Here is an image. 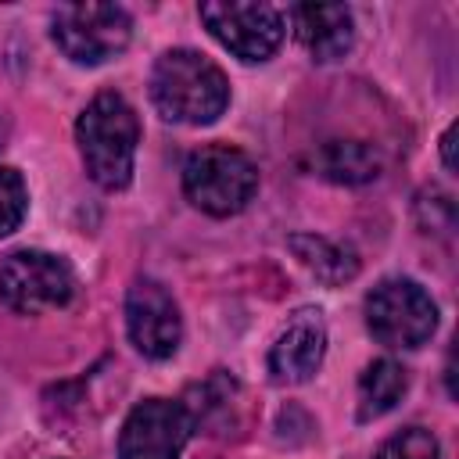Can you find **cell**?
I'll use <instances>...</instances> for the list:
<instances>
[{
	"instance_id": "cell-1",
	"label": "cell",
	"mask_w": 459,
	"mask_h": 459,
	"mask_svg": "<svg viewBox=\"0 0 459 459\" xmlns=\"http://www.w3.org/2000/svg\"><path fill=\"white\" fill-rule=\"evenodd\" d=\"M151 100L169 122L208 126L230 104V82L222 68L197 50H169L154 61Z\"/></svg>"
},
{
	"instance_id": "cell-2",
	"label": "cell",
	"mask_w": 459,
	"mask_h": 459,
	"mask_svg": "<svg viewBox=\"0 0 459 459\" xmlns=\"http://www.w3.org/2000/svg\"><path fill=\"white\" fill-rule=\"evenodd\" d=\"M75 140H79L86 172L97 186L122 190L133 179L140 122L122 93H97L75 122Z\"/></svg>"
},
{
	"instance_id": "cell-3",
	"label": "cell",
	"mask_w": 459,
	"mask_h": 459,
	"mask_svg": "<svg viewBox=\"0 0 459 459\" xmlns=\"http://www.w3.org/2000/svg\"><path fill=\"white\" fill-rule=\"evenodd\" d=\"M183 190L208 215H237L258 190V169L244 151L230 143H208L186 158Z\"/></svg>"
},
{
	"instance_id": "cell-4",
	"label": "cell",
	"mask_w": 459,
	"mask_h": 459,
	"mask_svg": "<svg viewBox=\"0 0 459 459\" xmlns=\"http://www.w3.org/2000/svg\"><path fill=\"white\" fill-rule=\"evenodd\" d=\"M366 326L387 348H420L437 326V305L416 280H380L366 298Z\"/></svg>"
},
{
	"instance_id": "cell-5",
	"label": "cell",
	"mask_w": 459,
	"mask_h": 459,
	"mask_svg": "<svg viewBox=\"0 0 459 459\" xmlns=\"http://www.w3.org/2000/svg\"><path fill=\"white\" fill-rule=\"evenodd\" d=\"M75 294V276L65 258L47 251H14L0 265V301L18 316L65 308Z\"/></svg>"
},
{
	"instance_id": "cell-6",
	"label": "cell",
	"mask_w": 459,
	"mask_h": 459,
	"mask_svg": "<svg viewBox=\"0 0 459 459\" xmlns=\"http://www.w3.org/2000/svg\"><path fill=\"white\" fill-rule=\"evenodd\" d=\"M54 43L75 65H100L126 50L133 22L118 4H65L54 11Z\"/></svg>"
},
{
	"instance_id": "cell-7",
	"label": "cell",
	"mask_w": 459,
	"mask_h": 459,
	"mask_svg": "<svg viewBox=\"0 0 459 459\" xmlns=\"http://www.w3.org/2000/svg\"><path fill=\"white\" fill-rule=\"evenodd\" d=\"M190 434L194 420L183 402L147 398L122 423L118 459H179Z\"/></svg>"
},
{
	"instance_id": "cell-8",
	"label": "cell",
	"mask_w": 459,
	"mask_h": 459,
	"mask_svg": "<svg viewBox=\"0 0 459 459\" xmlns=\"http://www.w3.org/2000/svg\"><path fill=\"white\" fill-rule=\"evenodd\" d=\"M201 22L240 61H265L283 39V14L273 4H201Z\"/></svg>"
},
{
	"instance_id": "cell-9",
	"label": "cell",
	"mask_w": 459,
	"mask_h": 459,
	"mask_svg": "<svg viewBox=\"0 0 459 459\" xmlns=\"http://www.w3.org/2000/svg\"><path fill=\"white\" fill-rule=\"evenodd\" d=\"M126 330L140 355L169 359L179 348L183 319L172 294L158 280H136L126 294Z\"/></svg>"
},
{
	"instance_id": "cell-10",
	"label": "cell",
	"mask_w": 459,
	"mask_h": 459,
	"mask_svg": "<svg viewBox=\"0 0 459 459\" xmlns=\"http://www.w3.org/2000/svg\"><path fill=\"white\" fill-rule=\"evenodd\" d=\"M326 351V330L319 312L305 308L298 312L276 337V344L269 348V373L276 384H305Z\"/></svg>"
},
{
	"instance_id": "cell-11",
	"label": "cell",
	"mask_w": 459,
	"mask_h": 459,
	"mask_svg": "<svg viewBox=\"0 0 459 459\" xmlns=\"http://www.w3.org/2000/svg\"><path fill=\"white\" fill-rule=\"evenodd\" d=\"M294 18V32L301 39V47L316 57V61H337L351 50V11L344 4H298L290 11Z\"/></svg>"
},
{
	"instance_id": "cell-12",
	"label": "cell",
	"mask_w": 459,
	"mask_h": 459,
	"mask_svg": "<svg viewBox=\"0 0 459 459\" xmlns=\"http://www.w3.org/2000/svg\"><path fill=\"white\" fill-rule=\"evenodd\" d=\"M312 165L323 179L348 183V186H359L380 176V154L362 140H330L312 154Z\"/></svg>"
},
{
	"instance_id": "cell-13",
	"label": "cell",
	"mask_w": 459,
	"mask_h": 459,
	"mask_svg": "<svg viewBox=\"0 0 459 459\" xmlns=\"http://www.w3.org/2000/svg\"><path fill=\"white\" fill-rule=\"evenodd\" d=\"M290 251L298 255V262L316 273V280L323 283H348L355 273H359V258L351 247L344 244H333L326 237H316V233H294L290 237Z\"/></svg>"
},
{
	"instance_id": "cell-14",
	"label": "cell",
	"mask_w": 459,
	"mask_h": 459,
	"mask_svg": "<svg viewBox=\"0 0 459 459\" xmlns=\"http://www.w3.org/2000/svg\"><path fill=\"white\" fill-rule=\"evenodd\" d=\"M409 387V373L394 359H377L359 380V420H377L391 412Z\"/></svg>"
},
{
	"instance_id": "cell-15",
	"label": "cell",
	"mask_w": 459,
	"mask_h": 459,
	"mask_svg": "<svg viewBox=\"0 0 459 459\" xmlns=\"http://www.w3.org/2000/svg\"><path fill=\"white\" fill-rule=\"evenodd\" d=\"M25 208H29V194H25V183L14 169L0 165V237L14 233L25 219Z\"/></svg>"
},
{
	"instance_id": "cell-16",
	"label": "cell",
	"mask_w": 459,
	"mask_h": 459,
	"mask_svg": "<svg viewBox=\"0 0 459 459\" xmlns=\"http://www.w3.org/2000/svg\"><path fill=\"white\" fill-rule=\"evenodd\" d=\"M373 459H437V437L423 427H409L387 437Z\"/></svg>"
},
{
	"instance_id": "cell-17",
	"label": "cell",
	"mask_w": 459,
	"mask_h": 459,
	"mask_svg": "<svg viewBox=\"0 0 459 459\" xmlns=\"http://www.w3.org/2000/svg\"><path fill=\"white\" fill-rule=\"evenodd\" d=\"M416 219H420V226L430 233H445V230H452V222H455V204H452V197L448 194H441V190H423L420 194V201H416Z\"/></svg>"
},
{
	"instance_id": "cell-18",
	"label": "cell",
	"mask_w": 459,
	"mask_h": 459,
	"mask_svg": "<svg viewBox=\"0 0 459 459\" xmlns=\"http://www.w3.org/2000/svg\"><path fill=\"white\" fill-rule=\"evenodd\" d=\"M441 158H445V169H455V126H448L441 136Z\"/></svg>"
},
{
	"instance_id": "cell-19",
	"label": "cell",
	"mask_w": 459,
	"mask_h": 459,
	"mask_svg": "<svg viewBox=\"0 0 459 459\" xmlns=\"http://www.w3.org/2000/svg\"><path fill=\"white\" fill-rule=\"evenodd\" d=\"M0 140H4V126H0Z\"/></svg>"
}]
</instances>
